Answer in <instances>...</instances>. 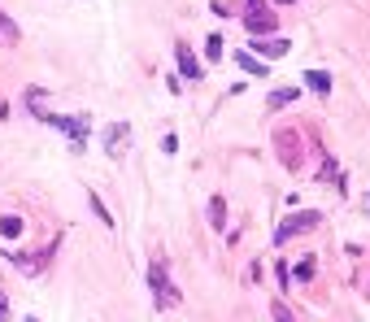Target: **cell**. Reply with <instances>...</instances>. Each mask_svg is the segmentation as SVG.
Returning a JSON list of instances; mask_svg holds the SVG:
<instances>
[{"mask_svg":"<svg viewBox=\"0 0 370 322\" xmlns=\"http://www.w3.org/2000/svg\"><path fill=\"white\" fill-rule=\"evenodd\" d=\"M209 222H213V231H226V200L222 196H209Z\"/></svg>","mask_w":370,"mask_h":322,"instance_id":"obj_9","label":"cell"},{"mask_svg":"<svg viewBox=\"0 0 370 322\" xmlns=\"http://www.w3.org/2000/svg\"><path fill=\"white\" fill-rule=\"evenodd\" d=\"M231 57H235V62H240V66L248 70V75H257V79H266V62H257V57H253V53H244V49H240V53H231Z\"/></svg>","mask_w":370,"mask_h":322,"instance_id":"obj_10","label":"cell"},{"mask_svg":"<svg viewBox=\"0 0 370 322\" xmlns=\"http://www.w3.org/2000/svg\"><path fill=\"white\" fill-rule=\"evenodd\" d=\"M253 49H257V53H266V57H283V53L292 49V44H288V40H279V35H261Z\"/></svg>","mask_w":370,"mask_h":322,"instance_id":"obj_7","label":"cell"},{"mask_svg":"<svg viewBox=\"0 0 370 322\" xmlns=\"http://www.w3.org/2000/svg\"><path fill=\"white\" fill-rule=\"evenodd\" d=\"M318 222H322V213H318V209L292 213V218H283V222H279V231H274V244H288L296 231H305V226H318Z\"/></svg>","mask_w":370,"mask_h":322,"instance_id":"obj_4","label":"cell"},{"mask_svg":"<svg viewBox=\"0 0 370 322\" xmlns=\"http://www.w3.org/2000/svg\"><path fill=\"white\" fill-rule=\"evenodd\" d=\"M270 318H274V322H296V318H292V309L283 305V301H274V305H270Z\"/></svg>","mask_w":370,"mask_h":322,"instance_id":"obj_18","label":"cell"},{"mask_svg":"<svg viewBox=\"0 0 370 322\" xmlns=\"http://www.w3.org/2000/svg\"><path fill=\"white\" fill-rule=\"evenodd\" d=\"M22 322H40V318H22Z\"/></svg>","mask_w":370,"mask_h":322,"instance_id":"obj_19","label":"cell"},{"mask_svg":"<svg viewBox=\"0 0 370 322\" xmlns=\"http://www.w3.org/2000/svg\"><path fill=\"white\" fill-rule=\"evenodd\" d=\"M0 40H18V27H14V18L0 9Z\"/></svg>","mask_w":370,"mask_h":322,"instance_id":"obj_17","label":"cell"},{"mask_svg":"<svg viewBox=\"0 0 370 322\" xmlns=\"http://www.w3.org/2000/svg\"><path fill=\"white\" fill-rule=\"evenodd\" d=\"M0 322H5V309H0Z\"/></svg>","mask_w":370,"mask_h":322,"instance_id":"obj_20","label":"cell"},{"mask_svg":"<svg viewBox=\"0 0 370 322\" xmlns=\"http://www.w3.org/2000/svg\"><path fill=\"white\" fill-rule=\"evenodd\" d=\"M279 5H292V0H279Z\"/></svg>","mask_w":370,"mask_h":322,"instance_id":"obj_21","label":"cell"},{"mask_svg":"<svg viewBox=\"0 0 370 322\" xmlns=\"http://www.w3.org/2000/svg\"><path fill=\"white\" fill-rule=\"evenodd\" d=\"M292 279H301V283H309V279H314V257L292 261Z\"/></svg>","mask_w":370,"mask_h":322,"instance_id":"obj_13","label":"cell"},{"mask_svg":"<svg viewBox=\"0 0 370 322\" xmlns=\"http://www.w3.org/2000/svg\"><path fill=\"white\" fill-rule=\"evenodd\" d=\"M296 96H301V92H296V88H274L266 105H270V109H283V105H292Z\"/></svg>","mask_w":370,"mask_h":322,"instance_id":"obj_11","label":"cell"},{"mask_svg":"<svg viewBox=\"0 0 370 322\" xmlns=\"http://www.w3.org/2000/svg\"><path fill=\"white\" fill-rule=\"evenodd\" d=\"M205 57L209 62H222V35H209L205 40Z\"/></svg>","mask_w":370,"mask_h":322,"instance_id":"obj_16","label":"cell"},{"mask_svg":"<svg viewBox=\"0 0 370 322\" xmlns=\"http://www.w3.org/2000/svg\"><path fill=\"white\" fill-rule=\"evenodd\" d=\"M274 148H279V161L288 165V170H301V131L279 126L274 131Z\"/></svg>","mask_w":370,"mask_h":322,"instance_id":"obj_3","label":"cell"},{"mask_svg":"<svg viewBox=\"0 0 370 322\" xmlns=\"http://www.w3.org/2000/svg\"><path fill=\"white\" fill-rule=\"evenodd\" d=\"M127 148H131V126L127 122L105 126V152H109V157H122Z\"/></svg>","mask_w":370,"mask_h":322,"instance_id":"obj_5","label":"cell"},{"mask_svg":"<svg viewBox=\"0 0 370 322\" xmlns=\"http://www.w3.org/2000/svg\"><path fill=\"white\" fill-rule=\"evenodd\" d=\"M148 288H153V296H157V305H161V309H174L179 301H183V296H179V288L170 283V270H166V261H161V257L148 266Z\"/></svg>","mask_w":370,"mask_h":322,"instance_id":"obj_1","label":"cell"},{"mask_svg":"<svg viewBox=\"0 0 370 322\" xmlns=\"http://www.w3.org/2000/svg\"><path fill=\"white\" fill-rule=\"evenodd\" d=\"M88 205H92V213H96V218H101L105 226H114V218H109V209H105V200H101L96 192H92V196H88Z\"/></svg>","mask_w":370,"mask_h":322,"instance_id":"obj_15","label":"cell"},{"mask_svg":"<svg viewBox=\"0 0 370 322\" xmlns=\"http://www.w3.org/2000/svg\"><path fill=\"white\" fill-rule=\"evenodd\" d=\"M244 27H248V35H274L279 31V18H274V9L266 5V0H248L244 5Z\"/></svg>","mask_w":370,"mask_h":322,"instance_id":"obj_2","label":"cell"},{"mask_svg":"<svg viewBox=\"0 0 370 322\" xmlns=\"http://www.w3.org/2000/svg\"><path fill=\"white\" fill-rule=\"evenodd\" d=\"M27 105L35 118H44V88H27Z\"/></svg>","mask_w":370,"mask_h":322,"instance_id":"obj_14","label":"cell"},{"mask_svg":"<svg viewBox=\"0 0 370 322\" xmlns=\"http://www.w3.org/2000/svg\"><path fill=\"white\" fill-rule=\"evenodd\" d=\"M22 231H27V226H22V218H18V213H9V218H0V235H5V240H18Z\"/></svg>","mask_w":370,"mask_h":322,"instance_id":"obj_12","label":"cell"},{"mask_svg":"<svg viewBox=\"0 0 370 322\" xmlns=\"http://www.w3.org/2000/svg\"><path fill=\"white\" fill-rule=\"evenodd\" d=\"M179 75L183 79H200V66H196V57H192V49H187V44H179Z\"/></svg>","mask_w":370,"mask_h":322,"instance_id":"obj_8","label":"cell"},{"mask_svg":"<svg viewBox=\"0 0 370 322\" xmlns=\"http://www.w3.org/2000/svg\"><path fill=\"white\" fill-rule=\"evenodd\" d=\"M305 88L314 92V96H331V75L327 70H305Z\"/></svg>","mask_w":370,"mask_h":322,"instance_id":"obj_6","label":"cell"}]
</instances>
